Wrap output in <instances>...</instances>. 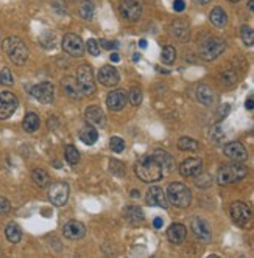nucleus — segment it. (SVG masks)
<instances>
[{"instance_id": "33", "label": "nucleus", "mask_w": 254, "mask_h": 258, "mask_svg": "<svg viewBox=\"0 0 254 258\" xmlns=\"http://www.w3.org/2000/svg\"><path fill=\"white\" fill-rule=\"evenodd\" d=\"M94 11H95V8H94V3L90 2V0H85V2L80 5V16L86 21L92 19Z\"/></svg>"}, {"instance_id": "30", "label": "nucleus", "mask_w": 254, "mask_h": 258, "mask_svg": "<svg viewBox=\"0 0 254 258\" xmlns=\"http://www.w3.org/2000/svg\"><path fill=\"white\" fill-rule=\"evenodd\" d=\"M39 117L36 115L34 112H28L25 115L24 118V122H22V128H24V131L25 132H34V131H38L39 129Z\"/></svg>"}, {"instance_id": "49", "label": "nucleus", "mask_w": 254, "mask_h": 258, "mask_svg": "<svg viewBox=\"0 0 254 258\" xmlns=\"http://www.w3.org/2000/svg\"><path fill=\"white\" fill-rule=\"evenodd\" d=\"M162 224H164V221H162V218H155V221H153V226H155L156 229H161Z\"/></svg>"}, {"instance_id": "47", "label": "nucleus", "mask_w": 254, "mask_h": 258, "mask_svg": "<svg viewBox=\"0 0 254 258\" xmlns=\"http://www.w3.org/2000/svg\"><path fill=\"white\" fill-rule=\"evenodd\" d=\"M184 8H186L184 0H175V2H173V10H175L176 13L184 11Z\"/></svg>"}, {"instance_id": "8", "label": "nucleus", "mask_w": 254, "mask_h": 258, "mask_svg": "<svg viewBox=\"0 0 254 258\" xmlns=\"http://www.w3.org/2000/svg\"><path fill=\"white\" fill-rule=\"evenodd\" d=\"M62 49H64V52L69 53L70 56L78 58V56H83L86 45L83 44L80 36H77L74 33H69L64 36V39H62Z\"/></svg>"}, {"instance_id": "45", "label": "nucleus", "mask_w": 254, "mask_h": 258, "mask_svg": "<svg viewBox=\"0 0 254 258\" xmlns=\"http://www.w3.org/2000/svg\"><path fill=\"white\" fill-rule=\"evenodd\" d=\"M10 210H11L10 201H8L6 198H2V196H0V215H6V213H10Z\"/></svg>"}, {"instance_id": "44", "label": "nucleus", "mask_w": 254, "mask_h": 258, "mask_svg": "<svg viewBox=\"0 0 254 258\" xmlns=\"http://www.w3.org/2000/svg\"><path fill=\"white\" fill-rule=\"evenodd\" d=\"M212 140L214 142H217V143H220L223 139H225V134H223V131H222V128L220 126H214L212 128Z\"/></svg>"}, {"instance_id": "22", "label": "nucleus", "mask_w": 254, "mask_h": 258, "mask_svg": "<svg viewBox=\"0 0 254 258\" xmlns=\"http://www.w3.org/2000/svg\"><path fill=\"white\" fill-rule=\"evenodd\" d=\"M170 31L179 41H187L189 39V25L181 19H176L173 24L170 25Z\"/></svg>"}, {"instance_id": "16", "label": "nucleus", "mask_w": 254, "mask_h": 258, "mask_svg": "<svg viewBox=\"0 0 254 258\" xmlns=\"http://www.w3.org/2000/svg\"><path fill=\"white\" fill-rule=\"evenodd\" d=\"M145 201L150 207H161V208H167L169 207V202H167V196L164 195V191L159 187H151L145 196Z\"/></svg>"}, {"instance_id": "28", "label": "nucleus", "mask_w": 254, "mask_h": 258, "mask_svg": "<svg viewBox=\"0 0 254 258\" xmlns=\"http://www.w3.org/2000/svg\"><path fill=\"white\" fill-rule=\"evenodd\" d=\"M209 21L214 26H217V28H223V26L228 24V16H226V13L222 10L220 6L214 8V10L211 11L209 14Z\"/></svg>"}, {"instance_id": "48", "label": "nucleus", "mask_w": 254, "mask_h": 258, "mask_svg": "<svg viewBox=\"0 0 254 258\" xmlns=\"http://www.w3.org/2000/svg\"><path fill=\"white\" fill-rule=\"evenodd\" d=\"M229 110H231L229 104H223V106L220 107V110H219V118H220V120H223L226 115L229 114Z\"/></svg>"}, {"instance_id": "3", "label": "nucleus", "mask_w": 254, "mask_h": 258, "mask_svg": "<svg viewBox=\"0 0 254 258\" xmlns=\"http://www.w3.org/2000/svg\"><path fill=\"white\" fill-rule=\"evenodd\" d=\"M167 199L170 201V204H173L175 207L186 208L190 206L192 193H190V190L184 185V183L173 182V183H170L167 188Z\"/></svg>"}, {"instance_id": "42", "label": "nucleus", "mask_w": 254, "mask_h": 258, "mask_svg": "<svg viewBox=\"0 0 254 258\" xmlns=\"http://www.w3.org/2000/svg\"><path fill=\"white\" fill-rule=\"evenodd\" d=\"M110 170L115 174V176H123L125 171H123V165L120 162H117L115 159H113L110 162Z\"/></svg>"}, {"instance_id": "2", "label": "nucleus", "mask_w": 254, "mask_h": 258, "mask_svg": "<svg viewBox=\"0 0 254 258\" xmlns=\"http://www.w3.org/2000/svg\"><path fill=\"white\" fill-rule=\"evenodd\" d=\"M3 52L8 54V58H10L16 66H24L27 59H28V50H27L24 41L16 38V36L6 38L3 41Z\"/></svg>"}, {"instance_id": "54", "label": "nucleus", "mask_w": 254, "mask_h": 258, "mask_svg": "<svg viewBox=\"0 0 254 258\" xmlns=\"http://www.w3.org/2000/svg\"><path fill=\"white\" fill-rule=\"evenodd\" d=\"M248 8L254 13V0H250V2H248Z\"/></svg>"}, {"instance_id": "56", "label": "nucleus", "mask_w": 254, "mask_h": 258, "mask_svg": "<svg viewBox=\"0 0 254 258\" xmlns=\"http://www.w3.org/2000/svg\"><path fill=\"white\" fill-rule=\"evenodd\" d=\"M139 59H141V54H139V53H136V54H134V61L138 62Z\"/></svg>"}, {"instance_id": "21", "label": "nucleus", "mask_w": 254, "mask_h": 258, "mask_svg": "<svg viewBox=\"0 0 254 258\" xmlns=\"http://www.w3.org/2000/svg\"><path fill=\"white\" fill-rule=\"evenodd\" d=\"M186 227L183 224H171L167 230V238L170 239L173 244H181L186 239Z\"/></svg>"}, {"instance_id": "29", "label": "nucleus", "mask_w": 254, "mask_h": 258, "mask_svg": "<svg viewBox=\"0 0 254 258\" xmlns=\"http://www.w3.org/2000/svg\"><path fill=\"white\" fill-rule=\"evenodd\" d=\"M155 159L161 163V167H162V170H166V171H171L175 168V162H173V157L169 154V153H166V151H162V150H158V151H155Z\"/></svg>"}, {"instance_id": "55", "label": "nucleus", "mask_w": 254, "mask_h": 258, "mask_svg": "<svg viewBox=\"0 0 254 258\" xmlns=\"http://www.w3.org/2000/svg\"><path fill=\"white\" fill-rule=\"evenodd\" d=\"M131 196H134V198H139V191H138V190H133V191H131Z\"/></svg>"}, {"instance_id": "43", "label": "nucleus", "mask_w": 254, "mask_h": 258, "mask_svg": "<svg viewBox=\"0 0 254 258\" xmlns=\"http://www.w3.org/2000/svg\"><path fill=\"white\" fill-rule=\"evenodd\" d=\"M211 176L209 174H203V176H199L197 178L195 183H197V187H201V188H206V187H209L211 185Z\"/></svg>"}, {"instance_id": "20", "label": "nucleus", "mask_w": 254, "mask_h": 258, "mask_svg": "<svg viewBox=\"0 0 254 258\" xmlns=\"http://www.w3.org/2000/svg\"><path fill=\"white\" fill-rule=\"evenodd\" d=\"M85 118L92 126H103L105 125V114L98 106H89L85 112Z\"/></svg>"}, {"instance_id": "37", "label": "nucleus", "mask_w": 254, "mask_h": 258, "mask_svg": "<svg viewBox=\"0 0 254 258\" xmlns=\"http://www.w3.org/2000/svg\"><path fill=\"white\" fill-rule=\"evenodd\" d=\"M220 81L226 86H232L237 82V73H235L234 70H225L220 73Z\"/></svg>"}, {"instance_id": "50", "label": "nucleus", "mask_w": 254, "mask_h": 258, "mask_svg": "<svg viewBox=\"0 0 254 258\" xmlns=\"http://www.w3.org/2000/svg\"><path fill=\"white\" fill-rule=\"evenodd\" d=\"M245 107H247L248 110H251V109H254V100H253V98H250V100H247V103H245Z\"/></svg>"}, {"instance_id": "9", "label": "nucleus", "mask_w": 254, "mask_h": 258, "mask_svg": "<svg viewBox=\"0 0 254 258\" xmlns=\"http://www.w3.org/2000/svg\"><path fill=\"white\" fill-rule=\"evenodd\" d=\"M69 193H70V190H69V185L66 182H55V183H52V185H50L49 198H50L53 206L61 207V206H64L67 202Z\"/></svg>"}, {"instance_id": "1", "label": "nucleus", "mask_w": 254, "mask_h": 258, "mask_svg": "<svg viewBox=\"0 0 254 258\" xmlns=\"http://www.w3.org/2000/svg\"><path fill=\"white\" fill-rule=\"evenodd\" d=\"M136 174L143 182H158L159 179H162L164 170L155 159V155H145L136 163Z\"/></svg>"}, {"instance_id": "7", "label": "nucleus", "mask_w": 254, "mask_h": 258, "mask_svg": "<svg viewBox=\"0 0 254 258\" xmlns=\"http://www.w3.org/2000/svg\"><path fill=\"white\" fill-rule=\"evenodd\" d=\"M225 49H226V44L223 39L209 38L201 44V47H199V56L206 61H212L217 56H220V54L225 52Z\"/></svg>"}, {"instance_id": "57", "label": "nucleus", "mask_w": 254, "mask_h": 258, "mask_svg": "<svg viewBox=\"0 0 254 258\" xmlns=\"http://www.w3.org/2000/svg\"><path fill=\"white\" fill-rule=\"evenodd\" d=\"M228 2H232V3H235V2H239V0H228Z\"/></svg>"}, {"instance_id": "14", "label": "nucleus", "mask_w": 254, "mask_h": 258, "mask_svg": "<svg viewBox=\"0 0 254 258\" xmlns=\"http://www.w3.org/2000/svg\"><path fill=\"white\" fill-rule=\"evenodd\" d=\"M223 153H225L226 157H229L234 162H243V160H247V157H248V153L240 142L226 143L225 148H223Z\"/></svg>"}, {"instance_id": "35", "label": "nucleus", "mask_w": 254, "mask_h": 258, "mask_svg": "<svg viewBox=\"0 0 254 258\" xmlns=\"http://www.w3.org/2000/svg\"><path fill=\"white\" fill-rule=\"evenodd\" d=\"M240 36L245 45H254V30L248 25H243L240 28Z\"/></svg>"}, {"instance_id": "38", "label": "nucleus", "mask_w": 254, "mask_h": 258, "mask_svg": "<svg viewBox=\"0 0 254 258\" xmlns=\"http://www.w3.org/2000/svg\"><path fill=\"white\" fill-rule=\"evenodd\" d=\"M128 100H130V103L133 106H139L142 103V90L139 87H133L130 90V95H128Z\"/></svg>"}, {"instance_id": "6", "label": "nucleus", "mask_w": 254, "mask_h": 258, "mask_svg": "<svg viewBox=\"0 0 254 258\" xmlns=\"http://www.w3.org/2000/svg\"><path fill=\"white\" fill-rule=\"evenodd\" d=\"M231 218L239 227H250L253 224V210L245 202H234L231 206Z\"/></svg>"}, {"instance_id": "34", "label": "nucleus", "mask_w": 254, "mask_h": 258, "mask_svg": "<svg viewBox=\"0 0 254 258\" xmlns=\"http://www.w3.org/2000/svg\"><path fill=\"white\" fill-rule=\"evenodd\" d=\"M64 154H66V160L70 165H77L80 162V153H78V150L75 148L74 145H67Z\"/></svg>"}, {"instance_id": "36", "label": "nucleus", "mask_w": 254, "mask_h": 258, "mask_svg": "<svg viewBox=\"0 0 254 258\" xmlns=\"http://www.w3.org/2000/svg\"><path fill=\"white\" fill-rule=\"evenodd\" d=\"M176 58V52L175 49L171 47V45H166L164 49H162V53H161V59L164 64H171Z\"/></svg>"}, {"instance_id": "41", "label": "nucleus", "mask_w": 254, "mask_h": 258, "mask_svg": "<svg viewBox=\"0 0 254 258\" xmlns=\"http://www.w3.org/2000/svg\"><path fill=\"white\" fill-rule=\"evenodd\" d=\"M0 84H3V86H11L13 84V75H11L10 69L0 70Z\"/></svg>"}, {"instance_id": "25", "label": "nucleus", "mask_w": 254, "mask_h": 258, "mask_svg": "<svg viewBox=\"0 0 254 258\" xmlns=\"http://www.w3.org/2000/svg\"><path fill=\"white\" fill-rule=\"evenodd\" d=\"M31 179L33 182L38 185L39 188H45V187H50V183H52V179H50V174L42 170V168H36L33 170L31 173Z\"/></svg>"}, {"instance_id": "19", "label": "nucleus", "mask_w": 254, "mask_h": 258, "mask_svg": "<svg viewBox=\"0 0 254 258\" xmlns=\"http://www.w3.org/2000/svg\"><path fill=\"white\" fill-rule=\"evenodd\" d=\"M190 227H192V232L198 239H201V241H209L211 239V229H209V226H207V223L204 219L194 218Z\"/></svg>"}, {"instance_id": "27", "label": "nucleus", "mask_w": 254, "mask_h": 258, "mask_svg": "<svg viewBox=\"0 0 254 258\" xmlns=\"http://www.w3.org/2000/svg\"><path fill=\"white\" fill-rule=\"evenodd\" d=\"M62 89H64L66 95H69V97H72V98H75V100H78L81 95H83V94H81L80 87H78V82H77L74 78H70V77H67V78L62 79Z\"/></svg>"}, {"instance_id": "51", "label": "nucleus", "mask_w": 254, "mask_h": 258, "mask_svg": "<svg viewBox=\"0 0 254 258\" xmlns=\"http://www.w3.org/2000/svg\"><path fill=\"white\" fill-rule=\"evenodd\" d=\"M110 59H111L113 62H119V61H120V56H119L117 53H113L111 56H110Z\"/></svg>"}, {"instance_id": "24", "label": "nucleus", "mask_w": 254, "mask_h": 258, "mask_svg": "<svg viewBox=\"0 0 254 258\" xmlns=\"http://www.w3.org/2000/svg\"><path fill=\"white\" fill-rule=\"evenodd\" d=\"M80 140L83 142L85 145H94L97 140H98V132H97V129L95 126L92 125H87L85 126L83 129L80 131Z\"/></svg>"}, {"instance_id": "26", "label": "nucleus", "mask_w": 254, "mask_h": 258, "mask_svg": "<svg viewBox=\"0 0 254 258\" xmlns=\"http://www.w3.org/2000/svg\"><path fill=\"white\" fill-rule=\"evenodd\" d=\"M125 218L128 219V223L133 226H138L143 221V211L138 206H130L125 210Z\"/></svg>"}, {"instance_id": "18", "label": "nucleus", "mask_w": 254, "mask_h": 258, "mask_svg": "<svg viewBox=\"0 0 254 258\" xmlns=\"http://www.w3.org/2000/svg\"><path fill=\"white\" fill-rule=\"evenodd\" d=\"M62 233L69 239H80L86 235V227L80 221H69L66 226L62 227Z\"/></svg>"}, {"instance_id": "4", "label": "nucleus", "mask_w": 254, "mask_h": 258, "mask_svg": "<svg viewBox=\"0 0 254 258\" xmlns=\"http://www.w3.org/2000/svg\"><path fill=\"white\" fill-rule=\"evenodd\" d=\"M247 176V168L240 163H231V165H225L223 168H220L219 174H217V182L220 185H231L234 182L242 181Z\"/></svg>"}, {"instance_id": "31", "label": "nucleus", "mask_w": 254, "mask_h": 258, "mask_svg": "<svg viewBox=\"0 0 254 258\" xmlns=\"http://www.w3.org/2000/svg\"><path fill=\"white\" fill-rule=\"evenodd\" d=\"M5 235L8 238V241H11V243H19L21 241V238H22V230L21 227L17 226L16 223H10L6 226L5 229Z\"/></svg>"}, {"instance_id": "40", "label": "nucleus", "mask_w": 254, "mask_h": 258, "mask_svg": "<svg viewBox=\"0 0 254 258\" xmlns=\"http://www.w3.org/2000/svg\"><path fill=\"white\" fill-rule=\"evenodd\" d=\"M86 49L90 54H92V56H98L100 52H102V49H100V42L95 41V39H89L86 42Z\"/></svg>"}, {"instance_id": "39", "label": "nucleus", "mask_w": 254, "mask_h": 258, "mask_svg": "<svg viewBox=\"0 0 254 258\" xmlns=\"http://www.w3.org/2000/svg\"><path fill=\"white\" fill-rule=\"evenodd\" d=\"M110 148L111 151H114L115 154H120L125 150V142L120 137H113L111 142H110Z\"/></svg>"}, {"instance_id": "10", "label": "nucleus", "mask_w": 254, "mask_h": 258, "mask_svg": "<svg viewBox=\"0 0 254 258\" xmlns=\"http://www.w3.org/2000/svg\"><path fill=\"white\" fill-rule=\"evenodd\" d=\"M119 11L123 16V19L130 21V22H136V21H139L142 16V5L138 0H120Z\"/></svg>"}, {"instance_id": "53", "label": "nucleus", "mask_w": 254, "mask_h": 258, "mask_svg": "<svg viewBox=\"0 0 254 258\" xmlns=\"http://www.w3.org/2000/svg\"><path fill=\"white\" fill-rule=\"evenodd\" d=\"M197 3H199V5H206V3H209L211 0H195Z\"/></svg>"}, {"instance_id": "52", "label": "nucleus", "mask_w": 254, "mask_h": 258, "mask_svg": "<svg viewBox=\"0 0 254 258\" xmlns=\"http://www.w3.org/2000/svg\"><path fill=\"white\" fill-rule=\"evenodd\" d=\"M139 47H141V49H147V41L141 39V41H139Z\"/></svg>"}, {"instance_id": "12", "label": "nucleus", "mask_w": 254, "mask_h": 258, "mask_svg": "<svg viewBox=\"0 0 254 258\" xmlns=\"http://www.w3.org/2000/svg\"><path fill=\"white\" fill-rule=\"evenodd\" d=\"M17 107V98L11 92L0 94V120H8Z\"/></svg>"}, {"instance_id": "23", "label": "nucleus", "mask_w": 254, "mask_h": 258, "mask_svg": "<svg viewBox=\"0 0 254 258\" xmlns=\"http://www.w3.org/2000/svg\"><path fill=\"white\" fill-rule=\"evenodd\" d=\"M197 100L204 106H211L214 103V90L206 84H199L197 89Z\"/></svg>"}, {"instance_id": "32", "label": "nucleus", "mask_w": 254, "mask_h": 258, "mask_svg": "<svg viewBox=\"0 0 254 258\" xmlns=\"http://www.w3.org/2000/svg\"><path fill=\"white\" fill-rule=\"evenodd\" d=\"M178 148L181 151H190V153H194L197 151L199 146H198V142L194 140V139H190V137H183V139H179L178 140Z\"/></svg>"}, {"instance_id": "46", "label": "nucleus", "mask_w": 254, "mask_h": 258, "mask_svg": "<svg viewBox=\"0 0 254 258\" xmlns=\"http://www.w3.org/2000/svg\"><path fill=\"white\" fill-rule=\"evenodd\" d=\"M100 44L103 45L106 50H115L119 49V42H111V41H100Z\"/></svg>"}, {"instance_id": "13", "label": "nucleus", "mask_w": 254, "mask_h": 258, "mask_svg": "<svg viewBox=\"0 0 254 258\" xmlns=\"http://www.w3.org/2000/svg\"><path fill=\"white\" fill-rule=\"evenodd\" d=\"M97 79H98V82H102V84L106 86V87H115L120 82V75L114 67L105 66V67H102L98 70Z\"/></svg>"}, {"instance_id": "17", "label": "nucleus", "mask_w": 254, "mask_h": 258, "mask_svg": "<svg viewBox=\"0 0 254 258\" xmlns=\"http://www.w3.org/2000/svg\"><path fill=\"white\" fill-rule=\"evenodd\" d=\"M126 101H128V95H126L123 90H113L111 94H108L106 97V106L115 112V110H120L125 107Z\"/></svg>"}, {"instance_id": "11", "label": "nucleus", "mask_w": 254, "mask_h": 258, "mask_svg": "<svg viewBox=\"0 0 254 258\" xmlns=\"http://www.w3.org/2000/svg\"><path fill=\"white\" fill-rule=\"evenodd\" d=\"M30 94L33 95V98H36L41 103H52L53 98H55V89H53V84L49 81H44L36 84L30 89Z\"/></svg>"}, {"instance_id": "15", "label": "nucleus", "mask_w": 254, "mask_h": 258, "mask_svg": "<svg viewBox=\"0 0 254 258\" xmlns=\"http://www.w3.org/2000/svg\"><path fill=\"white\" fill-rule=\"evenodd\" d=\"M201 168H203L201 159L190 157L179 165V173H181V176H184V178H195L198 174H201Z\"/></svg>"}, {"instance_id": "5", "label": "nucleus", "mask_w": 254, "mask_h": 258, "mask_svg": "<svg viewBox=\"0 0 254 258\" xmlns=\"http://www.w3.org/2000/svg\"><path fill=\"white\" fill-rule=\"evenodd\" d=\"M77 82L78 87L83 95H92L95 92V78H94V72L90 69V66L85 64V66H80L77 72Z\"/></svg>"}]
</instances>
